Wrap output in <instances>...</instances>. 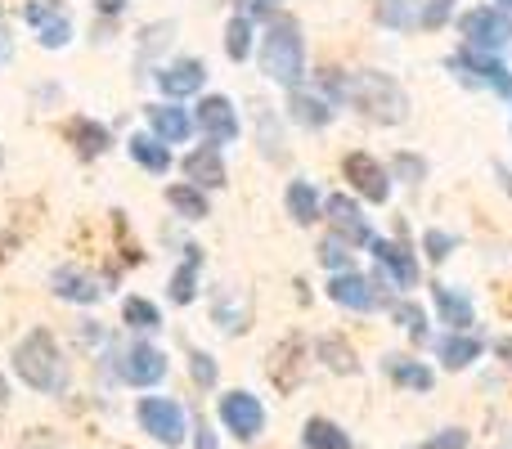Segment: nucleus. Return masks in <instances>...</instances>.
Listing matches in <instances>:
<instances>
[{
	"label": "nucleus",
	"mask_w": 512,
	"mask_h": 449,
	"mask_svg": "<svg viewBox=\"0 0 512 449\" xmlns=\"http://www.w3.org/2000/svg\"><path fill=\"white\" fill-rule=\"evenodd\" d=\"M328 90H337L342 99H351L355 108H360L364 117H373V122H405L409 113V99L405 90H400V81H391L387 72H351V77H333L328 72Z\"/></svg>",
	"instance_id": "nucleus-1"
},
{
	"label": "nucleus",
	"mask_w": 512,
	"mask_h": 449,
	"mask_svg": "<svg viewBox=\"0 0 512 449\" xmlns=\"http://www.w3.org/2000/svg\"><path fill=\"white\" fill-rule=\"evenodd\" d=\"M14 373L27 382L32 391H45V396H54V391L68 387V369H63V355L59 346H54V337L45 333V328H36V333H27L23 342H18L14 351Z\"/></svg>",
	"instance_id": "nucleus-2"
},
{
	"label": "nucleus",
	"mask_w": 512,
	"mask_h": 449,
	"mask_svg": "<svg viewBox=\"0 0 512 449\" xmlns=\"http://www.w3.org/2000/svg\"><path fill=\"white\" fill-rule=\"evenodd\" d=\"M261 68L270 72L279 86H292V90H297L301 72H306V45H301V32H297V23H292V18H279V23L265 32Z\"/></svg>",
	"instance_id": "nucleus-3"
},
{
	"label": "nucleus",
	"mask_w": 512,
	"mask_h": 449,
	"mask_svg": "<svg viewBox=\"0 0 512 449\" xmlns=\"http://www.w3.org/2000/svg\"><path fill=\"white\" fill-rule=\"evenodd\" d=\"M135 414H140V427L153 436V441H162V445H180V441H185V409H180L176 400L144 396Z\"/></svg>",
	"instance_id": "nucleus-4"
},
{
	"label": "nucleus",
	"mask_w": 512,
	"mask_h": 449,
	"mask_svg": "<svg viewBox=\"0 0 512 449\" xmlns=\"http://www.w3.org/2000/svg\"><path fill=\"white\" fill-rule=\"evenodd\" d=\"M450 68L463 72V81H477V86H495L499 95H504L508 104H512V72H508L490 50H472V45H468V50H459V54L450 59Z\"/></svg>",
	"instance_id": "nucleus-5"
},
{
	"label": "nucleus",
	"mask_w": 512,
	"mask_h": 449,
	"mask_svg": "<svg viewBox=\"0 0 512 449\" xmlns=\"http://www.w3.org/2000/svg\"><path fill=\"white\" fill-rule=\"evenodd\" d=\"M459 32L468 36L472 50H499V45L512 36V27L495 5H481V9H468V14L459 18Z\"/></svg>",
	"instance_id": "nucleus-6"
},
{
	"label": "nucleus",
	"mask_w": 512,
	"mask_h": 449,
	"mask_svg": "<svg viewBox=\"0 0 512 449\" xmlns=\"http://www.w3.org/2000/svg\"><path fill=\"white\" fill-rule=\"evenodd\" d=\"M221 423L230 427L239 441H256L265 427V409L252 391H230V396H221Z\"/></svg>",
	"instance_id": "nucleus-7"
},
{
	"label": "nucleus",
	"mask_w": 512,
	"mask_h": 449,
	"mask_svg": "<svg viewBox=\"0 0 512 449\" xmlns=\"http://www.w3.org/2000/svg\"><path fill=\"white\" fill-rule=\"evenodd\" d=\"M162 378H167V355L158 346L140 342L122 355V382H131V387H158Z\"/></svg>",
	"instance_id": "nucleus-8"
},
{
	"label": "nucleus",
	"mask_w": 512,
	"mask_h": 449,
	"mask_svg": "<svg viewBox=\"0 0 512 449\" xmlns=\"http://www.w3.org/2000/svg\"><path fill=\"white\" fill-rule=\"evenodd\" d=\"M198 126H203V135L212 144H230L239 135V113H234V104L225 95H207L198 104Z\"/></svg>",
	"instance_id": "nucleus-9"
},
{
	"label": "nucleus",
	"mask_w": 512,
	"mask_h": 449,
	"mask_svg": "<svg viewBox=\"0 0 512 449\" xmlns=\"http://www.w3.org/2000/svg\"><path fill=\"white\" fill-rule=\"evenodd\" d=\"M346 180H351V185L360 189L369 203H387V194H391L387 171H382L369 153H351V158H346Z\"/></svg>",
	"instance_id": "nucleus-10"
},
{
	"label": "nucleus",
	"mask_w": 512,
	"mask_h": 449,
	"mask_svg": "<svg viewBox=\"0 0 512 449\" xmlns=\"http://www.w3.org/2000/svg\"><path fill=\"white\" fill-rule=\"evenodd\" d=\"M50 292L63 301H77V306H90V301H99V283L95 274H86L81 265H59V270L50 274Z\"/></svg>",
	"instance_id": "nucleus-11"
},
{
	"label": "nucleus",
	"mask_w": 512,
	"mask_h": 449,
	"mask_svg": "<svg viewBox=\"0 0 512 449\" xmlns=\"http://www.w3.org/2000/svg\"><path fill=\"white\" fill-rule=\"evenodd\" d=\"M373 256H378V265H382V279H391V283H400V288H414L418 283V261L405 252L400 243H373Z\"/></svg>",
	"instance_id": "nucleus-12"
},
{
	"label": "nucleus",
	"mask_w": 512,
	"mask_h": 449,
	"mask_svg": "<svg viewBox=\"0 0 512 449\" xmlns=\"http://www.w3.org/2000/svg\"><path fill=\"white\" fill-rule=\"evenodd\" d=\"M328 297H333L337 306H351V310H373V306H378V292H373V283L360 279L355 270L333 274V283H328Z\"/></svg>",
	"instance_id": "nucleus-13"
},
{
	"label": "nucleus",
	"mask_w": 512,
	"mask_h": 449,
	"mask_svg": "<svg viewBox=\"0 0 512 449\" xmlns=\"http://www.w3.org/2000/svg\"><path fill=\"white\" fill-rule=\"evenodd\" d=\"M328 221H333L337 238H346V243H373V234H369V225H364L360 207H355L346 194L328 198Z\"/></svg>",
	"instance_id": "nucleus-14"
},
{
	"label": "nucleus",
	"mask_w": 512,
	"mask_h": 449,
	"mask_svg": "<svg viewBox=\"0 0 512 449\" xmlns=\"http://www.w3.org/2000/svg\"><path fill=\"white\" fill-rule=\"evenodd\" d=\"M203 81H207V68L198 59H180L158 72V86L167 90L171 99H185V95H194V90H203Z\"/></svg>",
	"instance_id": "nucleus-15"
},
{
	"label": "nucleus",
	"mask_w": 512,
	"mask_h": 449,
	"mask_svg": "<svg viewBox=\"0 0 512 449\" xmlns=\"http://www.w3.org/2000/svg\"><path fill=\"white\" fill-rule=\"evenodd\" d=\"M27 23L36 27V36H41L45 50H63V45L72 41V23L63 14H54V9H45V5H27Z\"/></svg>",
	"instance_id": "nucleus-16"
},
{
	"label": "nucleus",
	"mask_w": 512,
	"mask_h": 449,
	"mask_svg": "<svg viewBox=\"0 0 512 449\" xmlns=\"http://www.w3.org/2000/svg\"><path fill=\"white\" fill-rule=\"evenodd\" d=\"M149 126H153V135H158L162 144H180V140H189V131H194V122H189L185 108H171V104H153L149 108Z\"/></svg>",
	"instance_id": "nucleus-17"
},
{
	"label": "nucleus",
	"mask_w": 512,
	"mask_h": 449,
	"mask_svg": "<svg viewBox=\"0 0 512 449\" xmlns=\"http://www.w3.org/2000/svg\"><path fill=\"white\" fill-rule=\"evenodd\" d=\"M185 176L194 180V185H203V189H221L225 185V162H221V153H216V144L189 153V158H185Z\"/></svg>",
	"instance_id": "nucleus-18"
},
{
	"label": "nucleus",
	"mask_w": 512,
	"mask_h": 449,
	"mask_svg": "<svg viewBox=\"0 0 512 449\" xmlns=\"http://www.w3.org/2000/svg\"><path fill=\"white\" fill-rule=\"evenodd\" d=\"M68 140L77 144L81 158H99V153L113 144L104 126H99V122H86V117H72V122H68Z\"/></svg>",
	"instance_id": "nucleus-19"
},
{
	"label": "nucleus",
	"mask_w": 512,
	"mask_h": 449,
	"mask_svg": "<svg viewBox=\"0 0 512 449\" xmlns=\"http://www.w3.org/2000/svg\"><path fill=\"white\" fill-rule=\"evenodd\" d=\"M436 355H441L445 369H468V364L481 355V342H477V337H468V333H459V328H454V333L445 337L441 346H436Z\"/></svg>",
	"instance_id": "nucleus-20"
},
{
	"label": "nucleus",
	"mask_w": 512,
	"mask_h": 449,
	"mask_svg": "<svg viewBox=\"0 0 512 449\" xmlns=\"http://www.w3.org/2000/svg\"><path fill=\"white\" fill-rule=\"evenodd\" d=\"M131 158L140 162L144 171H153V176H162V171L171 167V153L162 140H153V135H131Z\"/></svg>",
	"instance_id": "nucleus-21"
},
{
	"label": "nucleus",
	"mask_w": 512,
	"mask_h": 449,
	"mask_svg": "<svg viewBox=\"0 0 512 449\" xmlns=\"http://www.w3.org/2000/svg\"><path fill=\"white\" fill-rule=\"evenodd\" d=\"M301 441H306V449H351V436L337 423H328V418H310Z\"/></svg>",
	"instance_id": "nucleus-22"
},
{
	"label": "nucleus",
	"mask_w": 512,
	"mask_h": 449,
	"mask_svg": "<svg viewBox=\"0 0 512 449\" xmlns=\"http://www.w3.org/2000/svg\"><path fill=\"white\" fill-rule=\"evenodd\" d=\"M198 265H203V252H198V247H189L185 265L171 274V301H180V306H189V301H194V292H198Z\"/></svg>",
	"instance_id": "nucleus-23"
},
{
	"label": "nucleus",
	"mask_w": 512,
	"mask_h": 449,
	"mask_svg": "<svg viewBox=\"0 0 512 449\" xmlns=\"http://www.w3.org/2000/svg\"><path fill=\"white\" fill-rule=\"evenodd\" d=\"M288 216L297 225H310L319 216V194L315 185H306V180H292L288 185Z\"/></svg>",
	"instance_id": "nucleus-24"
},
{
	"label": "nucleus",
	"mask_w": 512,
	"mask_h": 449,
	"mask_svg": "<svg viewBox=\"0 0 512 449\" xmlns=\"http://www.w3.org/2000/svg\"><path fill=\"white\" fill-rule=\"evenodd\" d=\"M387 373L400 382V387H409V391H432V369H423V364L405 360V355H391V360H387Z\"/></svg>",
	"instance_id": "nucleus-25"
},
{
	"label": "nucleus",
	"mask_w": 512,
	"mask_h": 449,
	"mask_svg": "<svg viewBox=\"0 0 512 449\" xmlns=\"http://www.w3.org/2000/svg\"><path fill=\"white\" fill-rule=\"evenodd\" d=\"M436 306H441L445 324H454V328H468L472 324V301L463 297V292L445 288V283H436Z\"/></svg>",
	"instance_id": "nucleus-26"
},
{
	"label": "nucleus",
	"mask_w": 512,
	"mask_h": 449,
	"mask_svg": "<svg viewBox=\"0 0 512 449\" xmlns=\"http://www.w3.org/2000/svg\"><path fill=\"white\" fill-rule=\"evenodd\" d=\"M167 203L176 207L180 216H189V221H203V216H207V198H203V189H198V185H171L167 189Z\"/></svg>",
	"instance_id": "nucleus-27"
},
{
	"label": "nucleus",
	"mask_w": 512,
	"mask_h": 449,
	"mask_svg": "<svg viewBox=\"0 0 512 449\" xmlns=\"http://www.w3.org/2000/svg\"><path fill=\"white\" fill-rule=\"evenodd\" d=\"M292 117H297L301 126H328L333 122V108L324 104V99H315V95H292Z\"/></svg>",
	"instance_id": "nucleus-28"
},
{
	"label": "nucleus",
	"mask_w": 512,
	"mask_h": 449,
	"mask_svg": "<svg viewBox=\"0 0 512 449\" xmlns=\"http://www.w3.org/2000/svg\"><path fill=\"white\" fill-rule=\"evenodd\" d=\"M248 50H252V23L239 14V18H230V27H225V54H230L234 63H243Z\"/></svg>",
	"instance_id": "nucleus-29"
},
{
	"label": "nucleus",
	"mask_w": 512,
	"mask_h": 449,
	"mask_svg": "<svg viewBox=\"0 0 512 449\" xmlns=\"http://www.w3.org/2000/svg\"><path fill=\"white\" fill-rule=\"evenodd\" d=\"M315 351L324 355L328 369H337V373H355V351L342 342V337H324V342H319Z\"/></svg>",
	"instance_id": "nucleus-30"
},
{
	"label": "nucleus",
	"mask_w": 512,
	"mask_h": 449,
	"mask_svg": "<svg viewBox=\"0 0 512 449\" xmlns=\"http://www.w3.org/2000/svg\"><path fill=\"white\" fill-rule=\"evenodd\" d=\"M122 319H126V324H131V328H158V324H162L158 306H153V301H144V297H126Z\"/></svg>",
	"instance_id": "nucleus-31"
},
{
	"label": "nucleus",
	"mask_w": 512,
	"mask_h": 449,
	"mask_svg": "<svg viewBox=\"0 0 512 449\" xmlns=\"http://www.w3.org/2000/svg\"><path fill=\"white\" fill-rule=\"evenodd\" d=\"M418 14H423V9H418L414 0H387V5L378 9V18H382L387 27H414Z\"/></svg>",
	"instance_id": "nucleus-32"
},
{
	"label": "nucleus",
	"mask_w": 512,
	"mask_h": 449,
	"mask_svg": "<svg viewBox=\"0 0 512 449\" xmlns=\"http://www.w3.org/2000/svg\"><path fill=\"white\" fill-rule=\"evenodd\" d=\"M319 261L328 265V270H351V247H346V238H324V247H319Z\"/></svg>",
	"instance_id": "nucleus-33"
},
{
	"label": "nucleus",
	"mask_w": 512,
	"mask_h": 449,
	"mask_svg": "<svg viewBox=\"0 0 512 449\" xmlns=\"http://www.w3.org/2000/svg\"><path fill=\"white\" fill-rule=\"evenodd\" d=\"M189 373H194L198 387H216V360L207 351H194V360H189Z\"/></svg>",
	"instance_id": "nucleus-34"
},
{
	"label": "nucleus",
	"mask_w": 512,
	"mask_h": 449,
	"mask_svg": "<svg viewBox=\"0 0 512 449\" xmlns=\"http://www.w3.org/2000/svg\"><path fill=\"white\" fill-rule=\"evenodd\" d=\"M450 9H454V0H427V9L418 14V23H423V27H441L445 18H450Z\"/></svg>",
	"instance_id": "nucleus-35"
},
{
	"label": "nucleus",
	"mask_w": 512,
	"mask_h": 449,
	"mask_svg": "<svg viewBox=\"0 0 512 449\" xmlns=\"http://www.w3.org/2000/svg\"><path fill=\"white\" fill-rule=\"evenodd\" d=\"M423 449H468V432H463V427H450V432L432 436Z\"/></svg>",
	"instance_id": "nucleus-36"
},
{
	"label": "nucleus",
	"mask_w": 512,
	"mask_h": 449,
	"mask_svg": "<svg viewBox=\"0 0 512 449\" xmlns=\"http://www.w3.org/2000/svg\"><path fill=\"white\" fill-rule=\"evenodd\" d=\"M396 319H400V324H405L409 328V333H414V337H423V310H418V306H409V301H400V306H396Z\"/></svg>",
	"instance_id": "nucleus-37"
},
{
	"label": "nucleus",
	"mask_w": 512,
	"mask_h": 449,
	"mask_svg": "<svg viewBox=\"0 0 512 449\" xmlns=\"http://www.w3.org/2000/svg\"><path fill=\"white\" fill-rule=\"evenodd\" d=\"M450 252H454V238L441 234V229H432V234H427V256H432V261H445Z\"/></svg>",
	"instance_id": "nucleus-38"
},
{
	"label": "nucleus",
	"mask_w": 512,
	"mask_h": 449,
	"mask_svg": "<svg viewBox=\"0 0 512 449\" xmlns=\"http://www.w3.org/2000/svg\"><path fill=\"white\" fill-rule=\"evenodd\" d=\"M279 9V0H239V14L243 18H265Z\"/></svg>",
	"instance_id": "nucleus-39"
},
{
	"label": "nucleus",
	"mask_w": 512,
	"mask_h": 449,
	"mask_svg": "<svg viewBox=\"0 0 512 449\" xmlns=\"http://www.w3.org/2000/svg\"><path fill=\"white\" fill-rule=\"evenodd\" d=\"M198 449H216V436L207 427H198Z\"/></svg>",
	"instance_id": "nucleus-40"
},
{
	"label": "nucleus",
	"mask_w": 512,
	"mask_h": 449,
	"mask_svg": "<svg viewBox=\"0 0 512 449\" xmlns=\"http://www.w3.org/2000/svg\"><path fill=\"white\" fill-rule=\"evenodd\" d=\"M99 9H104V14H122L126 0H99Z\"/></svg>",
	"instance_id": "nucleus-41"
},
{
	"label": "nucleus",
	"mask_w": 512,
	"mask_h": 449,
	"mask_svg": "<svg viewBox=\"0 0 512 449\" xmlns=\"http://www.w3.org/2000/svg\"><path fill=\"white\" fill-rule=\"evenodd\" d=\"M400 171H405V176H418V171H423V167H418L414 158H400Z\"/></svg>",
	"instance_id": "nucleus-42"
},
{
	"label": "nucleus",
	"mask_w": 512,
	"mask_h": 449,
	"mask_svg": "<svg viewBox=\"0 0 512 449\" xmlns=\"http://www.w3.org/2000/svg\"><path fill=\"white\" fill-rule=\"evenodd\" d=\"M0 405H5V378H0Z\"/></svg>",
	"instance_id": "nucleus-43"
},
{
	"label": "nucleus",
	"mask_w": 512,
	"mask_h": 449,
	"mask_svg": "<svg viewBox=\"0 0 512 449\" xmlns=\"http://www.w3.org/2000/svg\"><path fill=\"white\" fill-rule=\"evenodd\" d=\"M0 265H5V243H0Z\"/></svg>",
	"instance_id": "nucleus-44"
},
{
	"label": "nucleus",
	"mask_w": 512,
	"mask_h": 449,
	"mask_svg": "<svg viewBox=\"0 0 512 449\" xmlns=\"http://www.w3.org/2000/svg\"><path fill=\"white\" fill-rule=\"evenodd\" d=\"M499 5H508V9H512V0H499Z\"/></svg>",
	"instance_id": "nucleus-45"
},
{
	"label": "nucleus",
	"mask_w": 512,
	"mask_h": 449,
	"mask_svg": "<svg viewBox=\"0 0 512 449\" xmlns=\"http://www.w3.org/2000/svg\"><path fill=\"white\" fill-rule=\"evenodd\" d=\"M0 162H5V153H0Z\"/></svg>",
	"instance_id": "nucleus-46"
},
{
	"label": "nucleus",
	"mask_w": 512,
	"mask_h": 449,
	"mask_svg": "<svg viewBox=\"0 0 512 449\" xmlns=\"http://www.w3.org/2000/svg\"><path fill=\"white\" fill-rule=\"evenodd\" d=\"M0 5H5V0H0Z\"/></svg>",
	"instance_id": "nucleus-47"
}]
</instances>
